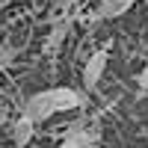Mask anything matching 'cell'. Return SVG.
<instances>
[{
  "instance_id": "obj_5",
  "label": "cell",
  "mask_w": 148,
  "mask_h": 148,
  "mask_svg": "<svg viewBox=\"0 0 148 148\" xmlns=\"http://www.w3.org/2000/svg\"><path fill=\"white\" fill-rule=\"evenodd\" d=\"M68 30H71V18H65V21H59V24H53L51 27V33H47V42H45V53H56L59 51V45H62V39L68 36Z\"/></svg>"
},
{
  "instance_id": "obj_11",
  "label": "cell",
  "mask_w": 148,
  "mask_h": 148,
  "mask_svg": "<svg viewBox=\"0 0 148 148\" xmlns=\"http://www.w3.org/2000/svg\"><path fill=\"white\" fill-rule=\"evenodd\" d=\"M6 3H9V0H0V9H3V6H6Z\"/></svg>"
},
{
  "instance_id": "obj_4",
  "label": "cell",
  "mask_w": 148,
  "mask_h": 148,
  "mask_svg": "<svg viewBox=\"0 0 148 148\" xmlns=\"http://www.w3.org/2000/svg\"><path fill=\"white\" fill-rule=\"evenodd\" d=\"M136 3V0H101V3L95 6V12H92V18H98V21H110V18H121L125 12Z\"/></svg>"
},
{
  "instance_id": "obj_1",
  "label": "cell",
  "mask_w": 148,
  "mask_h": 148,
  "mask_svg": "<svg viewBox=\"0 0 148 148\" xmlns=\"http://www.w3.org/2000/svg\"><path fill=\"white\" fill-rule=\"evenodd\" d=\"M83 104V95L68 89V86H53V89H42L27 98V104H24V116H30L36 125L45 119H51L56 113H65V110H74Z\"/></svg>"
},
{
  "instance_id": "obj_12",
  "label": "cell",
  "mask_w": 148,
  "mask_h": 148,
  "mask_svg": "<svg viewBox=\"0 0 148 148\" xmlns=\"http://www.w3.org/2000/svg\"><path fill=\"white\" fill-rule=\"evenodd\" d=\"M145 3H148V0H145Z\"/></svg>"
},
{
  "instance_id": "obj_9",
  "label": "cell",
  "mask_w": 148,
  "mask_h": 148,
  "mask_svg": "<svg viewBox=\"0 0 148 148\" xmlns=\"http://www.w3.org/2000/svg\"><path fill=\"white\" fill-rule=\"evenodd\" d=\"M53 3H56V6H74L77 0H53Z\"/></svg>"
},
{
  "instance_id": "obj_2",
  "label": "cell",
  "mask_w": 148,
  "mask_h": 148,
  "mask_svg": "<svg viewBox=\"0 0 148 148\" xmlns=\"http://www.w3.org/2000/svg\"><path fill=\"white\" fill-rule=\"evenodd\" d=\"M95 145H98V136L92 130H86L83 121H74V125L65 130V139H62L59 148H95Z\"/></svg>"
},
{
  "instance_id": "obj_3",
  "label": "cell",
  "mask_w": 148,
  "mask_h": 148,
  "mask_svg": "<svg viewBox=\"0 0 148 148\" xmlns=\"http://www.w3.org/2000/svg\"><path fill=\"white\" fill-rule=\"evenodd\" d=\"M107 51H95L89 59H86V65H83V86L86 89H95L98 80L104 77V68H107Z\"/></svg>"
},
{
  "instance_id": "obj_10",
  "label": "cell",
  "mask_w": 148,
  "mask_h": 148,
  "mask_svg": "<svg viewBox=\"0 0 148 148\" xmlns=\"http://www.w3.org/2000/svg\"><path fill=\"white\" fill-rule=\"evenodd\" d=\"M6 121V107H0V125Z\"/></svg>"
},
{
  "instance_id": "obj_6",
  "label": "cell",
  "mask_w": 148,
  "mask_h": 148,
  "mask_svg": "<svg viewBox=\"0 0 148 148\" xmlns=\"http://www.w3.org/2000/svg\"><path fill=\"white\" fill-rule=\"evenodd\" d=\"M33 130H36V121H33L30 116H21V119L15 121V127H12V139H15V145L24 148V145L33 139Z\"/></svg>"
},
{
  "instance_id": "obj_7",
  "label": "cell",
  "mask_w": 148,
  "mask_h": 148,
  "mask_svg": "<svg viewBox=\"0 0 148 148\" xmlns=\"http://www.w3.org/2000/svg\"><path fill=\"white\" fill-rule=\"evenodd\" d=\"M12 56H15V51H12V47H6V45H0V71L12 62Z\"/></svg>"
},
{
  "instance_id": "obj_8",
  "label": "cell",
  "mask_w": 148,
  "mask_h": 148,
  "mask_svg": "<svg viewBox=\"0 0 148 148\" xmlns=\"http://www.w3.org/2000/svg\"><path fill=\"white\" fill-rule=\"evenodd\" d=\"M136 83H139V89H142V92H148V65H145V68L139 71V77H136Z\"/></svg>"
}]
</instances>
